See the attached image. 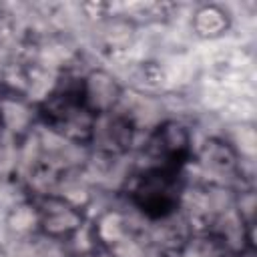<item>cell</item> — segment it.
<instances>
[{
	"mask_svg": "<svg viewBox=\"0 0 257 257\" xmlns=\"http://www.w3.org/2000/svg\"><path fill=\"white\" fill-rule=\"evenodd\" d=\"M38 213V237L54 243H70L84 227V207L60 193H36L32 197Z\"/></svg>",
	"mask_w": 257,
	"mask_h": 257,
	"instance_id": "obj_1",
	"label": "cell"
},
{
	"mask_svg": "<svg viewBox=\"0 0 257 257\" xmlns=\"http://www.w3.org/2000/svg\"><path fill=\"white\" fill-rule=\"evenodd\" d=\"M191 34L201 40H219L233 28V14L223 4H201L193 10L189 20Z\"/></svg>",
	"mask_w": 257,
	"mask_h": 257,
	"instance_id": "obj_2",
	"label": "cell"
},
{
	"mask_svg": "<svg viewBox=\"0 0 257 257\" xmlns=\"http://www.w3.org/2000/svg\"><path fill=\"white\" fill-rule=\"evenodd\" d=\"M4 135H6V133H4V128H2V124H0V145L4 143Z\"/></svg>",
	"mask_w": 257,
	"mask_h": 257,
	"instance_id": "obj_3",
	"label": "cell"
}]
</instances>
